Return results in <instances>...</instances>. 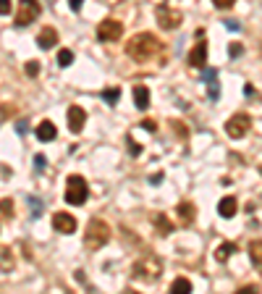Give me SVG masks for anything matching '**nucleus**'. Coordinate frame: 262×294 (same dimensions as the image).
I'll use <instances>...</instances> for the list:
<instances>
[{
    "label": "nucleus",
    "mask_w": 262,
    "mask_h": 294,
    "mask_svg": "<svg viewBox=\"0 0 262 294\" xmlns=\"http://www.w3.org/2000/svg\"><path fill=\"white\" fill-rule=\"evenodd\" d=\"M163 42L155 37V34H149V32H142V34H134L128 42H126V55L131 61H137V63H147L152 58H160L163 55Z\"/></svg>",
    "instance_id": "1"
},
{
    "label": "nucleus",
    "mask_w": 262,
    "mask_h": 294,
    "mask_svg": "<svg viewBox=\"0 0 262 294\" xmlns=\"http://www.w3.org/2000/svg\"><path fill=\"white\" fill-rule=\"evenodd\" d=\"M111 226H107L102 218H92L90 223H86V231H84V247L86 250H100V247H105L107 242H111Z\"/></svg>",
    "instance_id": "2"
},
{
    "label": "nucleus",
    "mask_w": 262,
    "mask_h": 294,
    "mask_svg": "<svg viewBox=\"0 0 262 294\" xmlns=\"http://www.w3.org/2000/svg\"><path fill=\"white\" fill-rule=\"evenodd\" d=\"M131 276H134L137 281H144V284H152L158 281L163 276V260L155 258V255H144L134 263V268H131Z\"/></svg>",
    "instance_id": "3"
},
{
    "label": "nucleus",
    "mask_w": 262,
    "mask_h": 294,
    "mask_svg": "<svg viewBox=\"0 0 262 294\" xmlns=\"http://www.w3.org/2000/svg\"><path fill=\"white\" fill-rule=\"evenodd\" d=\"M86 197H90V187H86L84 176H69V182H66V202L69 205H84Z\"/></svg>",
    "instance_id": "4"
},
{
    "label": "nucleus",
    "mask_w": 262,
    "mask_h": 294,
    "mask_svg": "<svg viewBox=\"0 0 262 294\" xmlns=\"http://www.w3.org/2000/svg\"><path fill=\"white\" fill-rule=\"evenodd\" d=\"M155 21H158V27H160V29L173 32V29H179V27L184 24V16H181V11L170 8L168 3H163V6L155 8Z\"/></svg>",
    "instance_id": "5"
},
{
    "label": "nucleus",
    "mask_w": 262,
    "mask_h": 294,
    "mask_svg": "<svg viewBox=\"0 0 262 294\" xmlns=\"http://www.w3.org/2000/svg\"><path fill=\"white\" fill-rule=\"evenodd\" d=\"M42 13L39 0H18V11H16V27H29L32 21Z\"/></svg>",
    "instance_id": "6"
},
{
    "label": "nucleus",
    "mask_w": 262,
    "mask_h": 294,
    "mask_svg": "<svg viewBox=\"0 0 262 294\" xmlns=\"http://www.w3.org/2000/svg\"><path fill=\"white\" fill-rule=\"evenodd\" d=\"M249 129H252V119L247 116V113H233V116L226 121V134H228L231 140H242V137H247Z\"/></svg>",
    "instance_id": "7"
},
{
    "label": "nucleus",
    "mask_w": 262,
    "mask_h": 294,
    "mask_svg": "<svg viewBox=\"0 0 262 294\" xmlns=\"http://www.w3.org/2000/svg\"><path fill=\"white\" fill-rule=\"evenodd\" d=\"M123 34V24L118 18H102L97 24V40L100 42H116Z\"/></svg>",
    "instance_id": "8"
},
{
    "label": "nucleus",
    "mask_w": 262,
    "mask_h": 294,
    "mask_svg": "<svg viewBox=\"0 0 262 294\" xmlns=\"http://www.w3.org/2000/svg\"><path fill=\"white\" fill-rule=\"evenodd\" d=\"M207 63V40H205V29H196V45L189 53V66L191 69H205Z\"/></svg>",
    "instance_id": "9"
},
{
    "label": "nucleus",
    "mask_w": 262,
    "mask_h": 294,
    "mask_svg": "<svg viewBox=\"0 0 262 294\" xmlns=\"http://www.w3.org/2000/svg\"><path fill=\"white\" fill-rule=\"evenodd\" d=\"M53 229L60 234H74L76 231V218L69 213H55L53 215Z\"/></svg>",
    "instance_id": "10"
},
{
    "label": "nucleus",
    "mask_w": 262,
    "mask_h": 294,
    "mask_svg": "<svg viewBox=\"0 0 262 294\" xmlns=\"http://www.w3.org/2000/svg\"><path fill=\"white\" fill-rule=\"evenodd\" d=\"M66 116H69V129H71L74 134H79V131L84 129V121H86V113H84V108H79V105H71Z\"/></svg>",
    "instance_id": "11"
},
{
    "label": "nucleus",
    "mask_w": 262,
    "mask_h": 294,
    "mask_svg": "<svg viewBox=\"0 0 262 294\" xmlns=\"http://www.w3.org/2000/svg\"><path fill=\"white\" fill-rule=\"evenodd\" d=\"M34 134H37V140H39V142H50V140H55V137H58V129H55V124H53V121H39Z\"/></svg>",
    "instance_id": "12"
},
{
    "label": "nucleus",
    "mask_w": 262,
    "mask_h": 294,
    "mask_svg": "<svg viewBox=\"0 0 262 294\" xmlns=\"http://www.w3.org/2000/svg\"><path fill=\"white\" fill-rule=\"evenodd\" d=\"M55 42H58V32H55L53 27H45V29L37 34V45H39L42 50H50Z\"/></svg>",
    "instance_id": "13"
},
{
    "label": "nucleus",
    "mask_w": 262,
    "mask_h": 294,
    "mask_svg": "<svg viewBox=\"0 0 262 294\" xmlns=\"http://www.w3.org/2000/svg\"><path fill=\"white\" fill-rule=\"evenodd\" d=\"M236 210H238L236 197H223L221 202H217V213H221V218H233Z\"/></svg>",
    "instance_id": "14"
},
{
    "label": "nucleus",
    "mask_w": 262,
    "mask_h": 294,
    "mask_svg": "<svg viewBox=\"0 0 262 294\" xmlns=\"http://www.w3.org/2000/svg\"><path fill=\"white\" fill-rule=\"evenodd\" d=\"M134 105H137V110H147L149 108V89L144 84L134 87Z\"/></svg>",
    "instance_id": "15"
},
{
    "label": "nucleus",
    "mask_w": 262,
    "mask_h": 294,
    "mask_svg": "<svg viewBox=\"0 0 262 294\" xmlns=\"http://www.w3.org/2000/svg\"><path fill=\"white\" fill-rule=\"evenodd\" d=\"M152 223H155V231H158L160 237H170V234H173V223L168 221L165 213H158L155 218H152Z\"/></svg>",
    "instance_id": "16"
},
{
    "label": "nucleus",
    "mask_w": 262,
    "mask_h": 294,
    "mask_svg": "<svg viewBox=\"0 0 262 294\" xmlns=\"http://www.w3.org/2000/svg\"><path fill=\"white\" fill-rule=\"evenodd\" d=\"M249 258H252V263H254V268H257V273L262 276V239L249 242Z\"/></svg>",
    "instance_id": "17"
},
{
    "label": "nucleus",
    "mask_w": 262,
    "mask_h": 294,
    "mask_svg": "<svg viewBox=\"0 0 262 294\" xmlns=\"http://www.w3.org/2000/svg\"><path fill=\"white\" fill-rule=\"evenodd\" d=\"M233 252H236V244H233V242H221V244L215 247V252H212V255H215L217 263H226Z\"/></svg>",
    "instance_id": "18"
},
{
    "label": "nucleus",
    "mask_w": 262,
    "mask_h": 294,
    "mask_svg": "<svg viewBox=\"0 0 262 294\" xmlns=\"http://www.w3.org/2000/svg\"><path fill=\"white\" fill-rule=\"evenodd\" d=\"M176 213H179V221H181V223H191L194 215H196V208L191 205V202H179Z\"/></svg>",
    "instance_id": "19"
},
{
    "label": "nucleus",
    "mask_w": 262,
    "mask_h": 294,
    "mask_svg": "<svg viewBox=\"0 0 262 294\" xmlns=\"http://www.w3.org/2000/svg\"><path fill=\"white\" fill-rule=\"evenodd\" d=\"M170 291H173V294H189V291H191V281H189V279H184V276L173 279Z\"/></svg>",
    "instance_id": "20"
},
{
    "label": "nucleus",
    "mask_w": 262,
    "mask_h": 294,
    "mask_svg": "<svg viewBox=\"0 0 262 294\" xmlns=\"http://www.w3.org/2000/svg\"><path fill=\"white\" fill-rule=\"evenodd\" d=\"M11 268H13V255H11V247H6V250H0V270L11 273Z\"/></svg>",
    "instance_id": "21"
},
{
    "label": "nucleus",
    "mask_w": 262,
    "mask_h": 294,
    "mask_svg": "<svg viewBox=\"0 0 262 294\" xmlns=\"http://www.w3.org/2000/svg\"><path fill=\"white\" fill-rule=\"evenodd\" d=\"M205 79H207V89H210V100H217V97H221V92H217V79H215V71L210 69V71L205 74Z\"/></svg>",
    "instance_id": "22"
},
{
    "label": "nucleus",
    "mask_w": 262,
    "mask_h": 294,
    "mask_svg": "<svg viewBox=\"0 0 262 294\" xmlns=\"http://www.w3.org/2000/svg\"><path fill=\"white\" fill-rule=\"evenodd\" d=\"M102 97H105L107 105H116L121 100V89L118 87H107V89H102Z\"/></svg>",
    "instance_id": "23"
},
{
    "label": "nucleus",
    "mask_w": 262,
    "mask_h": 294,
    "mask_svg": "<svg viewBox=\"0 0 262 294\" xmlns=\"http://www.w3.org/2000/svg\"><path fill=\"white\" fill-rule=\"evenodd\" d=\"M58 63L63 66V69H66V66H71V63H74V53H71V50H66V48H63V50L58 53Z\"/></svg>",
    "instance_id": "24"
},
{
    "label": "nucleus",
    "mask_w": 262,
    "mask_h": 294,
    "mask_svg": "<svg viewBox=\"0 0 262 294\" xmlns=\"http://www.w3.org/2000/svg\"><path fill=\"white\" fill-rule=\"evenodd\" d=\"M0 215H6V218L13 215V202L11 200H0Z\"/></svg>",
    "instance_id": "25"
},
{
    "label": "nucleus",
    "mask_w": 262,
    "mask_h": 294,
    "mask_svg": "<svg viewBox=\"0 0 262 294\" xmlns=\"http://www.w3.org/2000/svg\"><path fill=\"white\" fill-rule=\"evenodd\" d=\"M244 53V48H242V42H231L228 45V55L231 58H238V55H242Z\"/></svg>",
    "instance_id": "26"
},
{
    "label": "nucleus",
    "mask_w": 262,
    "mask_h": 294,
    "mask_svg": "<svg viewBox=\"0 0 262 294\" xmlns=\"http://www.w3.org/2000/svg\"><path fill=\"white\" fill-rule=\"evenodd\" d=\"M212 6H215V8H221V11H228V8L236 6V0H212Z\"/></svg>",
    "instance_id": "27"
},
{
    "label": "nucleus",
    "mask_w": 262,
    "mask_h": 294,
    "mask_svg": "<svg viewBox=\"0 0 262 294\" xmlns=\"http://www.w3.org/2000/svg\"><path fill=\"white\" fill-rule=\"evenodd\" d=\"M24 71H27L29 76H37V74H39V63H37V61H29V63L24 66Z\"/></svg>",
    "instance_id": "28"
},
{
    "label": "nucleus",
    "mask_w": 262,
    "mask_h": 294,
    "mask_svg": "<svg viewBox=\"0 0 262 294\" xmlns=\"http://www.w3.org/2000/svg\"><path fill=\"white\" fill-rule=\"evenodd\" d=\"M29 205H32V215H34V218H39V215H42V202L34 197V200H29Z\"/></svg>",
    "instance_id": "29"
},
{
    "label": "nucleus",
    "mask_w": 262,
    "mask_h": 294,
    "mask_svg": "<svg viewBox=\"0 0 262 294\" xmlns=\"http://www.w3.org/2000/svg\"><path fill=\"white\" fill-rule=\"evenodd\" d=\"M128 152L131 155H142V145L134 142V137H128Z\"/></svg>",
    "instance_id": "30"
},
{
    "label": "nucleus",
    "mask_w": 262,
    "mask_h": 294,
    "mask_svg": "<svg viewBox=\"0 0 262 294\" xmlns=\"http://www.w3.org/2000/svg\"><path fill=\"white\" fill-rule=\"evenodd\" d=\"M11 13V0H0V16H8Z\"/></svg>",
    "instance_id": "31"
},
{
    "label": "nucleus",
    "mask_w": 262,
    "mask_h": 294,
    "mask_svg": "<svg viewBox=\"0 0 262 294\" xmlns=\"http://www.w3.org/2000/svg\"><path fill=\"white\" fill-rule=\"evenodd\" d=\"M173 124V131H176V134H181V137H186V129L181 126V121H170Z\"/></svg>",
    "instance_id": "32"
},
{
    "label": "nucleus",
    "mask_w": 262,
    "mask_h": 294,
    "mask_svg": "<svg viewBox=\"0 0 262 294\" xmlns=\"http://www.w3.org/2000/svg\"><path fill=\"white\" fill-rule=\"evenodd\" d=\"M142 126H144L147 131H158V124H155V121H149V119H144V121H142Z\"/></svg>",
    "instance_id": "33"
},
{
    "label": "nucleus",
    "mask_w": 262,
    "mask_h": 294,
    "mask_svg": "<svg viewBox=\"0 0 262 294\" xmlns=\"http://www.w3.org/2000/svg\"><path fill=\"white\" fill-rule=\"evenodd\" d=\"M259 289L257 286H242V289H238V294H257Z\"/></svg>",
    "instance_id": "34"
},
{
    "label": "nucleus",
    "mask_w": 262,
    "mask_h": 294,
    "mask_svg": "<svg viewBox=\"0 0 262 294\" xmlns=\"http://www.w3.org/2000/svg\"><path fill=\"white\" fill-rule=\"evenodd\" d=\"M163 182V173H152L149 176V184H160Z\"/></svg>",
    "instance_id": "35"
},
{
    "label": "nucleus",
    "mask_w": 262,
    "mask_h": 294,
    "mask_svg": "<svg viewBox=\"0 0 262 294\" xmlns=\"http://www.w3.org/2000/svg\"><path fill=\"white\" fill-rule=\"evenodd\" d=\"M34 163H37V171H42V168H45V158L37 155V158H34Z\"/></svg>",
    "instance_id": "36"
},
{
    "label": "nucleus",
    "mask_w": 262,
    "mask_h": 294,
    "mask_svg": "<svg viewBox=\"0 0 262 294\" xmlns=\"http://www.w3.org/2000/svg\"><path fill=\"white\" fill-rule=\"evenodd\" d=\"M81 3H84V0H69V6H71V11H79V8H81Z\"/></svg>",
    "instance_id": "37"
},
{
    "label": "nucleus",
    "mask_w": 262,
    "mask_h": 294,
    "mask_svg": "<svg viewBox=\"0 0 262 294\" xmlns=\"http://www.w3.org/2000/svg\"><path fill=\"white\" fill-rule=\"evenodd\" d=\"M259 173H262V166H259Z\"/></svg>",
    "instance_id": "38"
}]
</instances>
